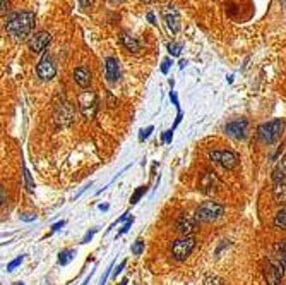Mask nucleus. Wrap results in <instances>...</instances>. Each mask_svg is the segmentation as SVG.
Here are the masks:
<instances>
[{
    "mask_svg": "<svg viewBox=\"0 0 286 285\" xmlns=\"http://www.w3.org/2000/svg\"><path fill=\"white\" fill-rule=\"evenodd\" d=\"M111 268H113V263H111L110 266H108V270H106V273H105V277L101 278V282H99V285H105L106 283V278H108V275L111 273Z\"/></svg>",
    "mask_w": 286,
    "mask_h": 285,
    "instance_id": "38",
    "label": "nucleus"
},
{
    "mask_svg": "<svg viewBox=\"0 0 286 285\" xmlns=\"http://www.w3.org/2000/svg\"><path fill=\"white\" fill-rule=\"evenodd\" d=\"M170 66H171V60L170 59H164L163 60V66H161V72H163V74H166L168 69H170Z\"/></svg>",
    "mask_w": 286,
    "mask_h": 285,
    "instance_id": "33",
    "label": "nucleus"
},
{
    "mask_svg": "<svg viewBox=\"0 0 286 285\" xmlns=\"http://www.w3.org/2000/svg\"><path fill=\"white\" fill-rule=\"evenodd\" d=\"M125 265H127V261H122V263H120V265L119 266H117V270H113V277H117V275H120V273H122V270L125 268Z\"/></svg>",
    "mask_w": 286,
    "mask_h": 285,
    "instance_id": "36",
    "label": "nucleus"
},
{
    "mask_svg": "<svg viewBox=\"0 0 286 285\" xmlns=\"http://www.w3.org/2000/svg\"><path fill=\"white\" fill-rule=\"evenodd\" d=\"M272 180L276 182H286V157L281 158V162L272 168Z\"/></svg>",
    "mask_w": 286,
    "mask_h": 285,
    "instance_id": "19",
    "label": "nucleus"
},
{
    "mask_svg": "<svg viewBox=\"0 0 286 285\" xmlns=\"http://www.w3.org/2000/svg\"><path fill=\"white\" fill-rule=\"evenodd\" d=\"M142 2H146V4H151V2H156V0H142Z\"/></svg>",
    "mask_w": 286,
    "mask_h": 285,
    "instance_id": "45",
    "label": "nucleus"
},
{
    "mask_svg": "<svg viewBox=\"0 0 286 285\" xmlns=\"http://www.w3.org/2000/svg\"><path fill=\"white\" fill-rule=\"evenodd\" d=\"M223 215H224V206L219 205L218 201H204L196 211V218L199 223L214 222V220L221 218Z\"/></svg>",
    "mask_w": 286,
    "mask_h": 285,
    "instance_id": "3",
    "label": "nucleus"
},
{
    "mask_svg": "<svg viewBox=\"0 0 286 285\" xmlns=\"http://www.w3.org/2000/svg\"><path fill=\"white\" fill-rule=\"evenodd\" d=\"M74 254H76V251H74V249H64V251H60V254H59V263L62 266L69 265V263L72 261Z\"/></svg>",
    "mask_w": 286,
    "mask_h": 285,
    "instance_id": "21",
    "label": "nucleus"
},
{
    "mask_svg": "<svg viewBox=\"0 0 286 285\" xmlns=\"http://www.w3.org/2000/svg\"><path fill=\"white\" fill-rule=\"evenodd\" d=\"M170 100H171V103H173V105H175L177 107V109H179V97H177V93L175 91H170ZM180 110V109H179Z\"/></svg>",
    "mask_w": 286,
    "mask_h": 285,
    "instance_id": "37",
    "label": "nucleus"
},
{
    "mask_svg": "<svg viewBox=\"0 0 286 285\" xmlns=\"http://www.w3.org/2000/svg\"><path fill=\"white\" fill-rule=\"evenodd\" d=\"M171 139H173V129H171V131H166V132H164V134H163V142L170 145Z\"/></svg>",
    "mask_w": 286,
    "mask_h": 285,
    "instance_id": "31",
    "label": "nucleus"
},
{
    "mask_svg": "<svg viewBox=\"0 0 286 285\" xmlns=\"http://www.w3.org/2000/svg\"><path fill=\"white\" fill-rule=\"evenodd\" d=\"M23 260H24V256H17L16 260H12V261L7 265V271H14V268H17V266H19L21 263H23Z\"/></svg>",
    "mask_w": 286,
    "mask_h": 285,
    "instance_id": "27",
    "label": "nucleus"
},
{
    "mask_svg": "<svg viewBox=\"0 0 286 285\" xmlns=\"http://www.w3.org/2000/svg\"><path fill=\"white\" fill-rule=\"evenodd\" d=\"M50 41H51V34L48 31H38L28 40V46L33 54H41V52L46 50Z\"/></svg>",
    "mask_w": 286,
    "mask_h": 285,
    "instance_id": "11",
    "label": "nucleus"
},
{
    "mask_svg": "<svg viewBox=\"0 0 286 285\" xmlns=\"http://www.w3.org/2000/svg\"><path fill=\"white\" fill-rule=\"evenodd\" d=\"M2 205H6V189L2 187Z\"/></svg>",
    "mask_w": 286,
    "mask_h": 285,
    "instance_id": "43",
    "label": "nucleus"
},
{
    "mask_svg": "<svg viewBox=\"0 0 286 285\" xmlns=\"http://www.w3.org/2000/svg\"><path fill=\"white\" fill-rule=\"evenodd\" d=\"M79 109L86 119H93L98 110V98L93 91H86L79 98Z\"/></svg>",
    "mask_w": 286,
    "mask_h": 285,
    "instance_id": "9",
    "label": "nucleus"
},
{
    "mask_svg": "<svg viewBox=\"0 0 286 285\" xmlns=\"http://www.w3.org/2000/svg\"><path fill=\"white\" fill-rule=\"evenodd\" d=\"M132 223H134V217H131L129 220H125V223L122 225V228H120V230H119V234H117V235H124L125 232H129V228L132 227Z\"/></svg>",
    "mask_w": 286,
    "mask_h": 285,
    "instance_id": "28",
    "label": "nucleus"
},
{
    "mask_svg": "<svg viewBox=\"0 0 286 285\" xmlns=\"http://www.w3.org/2000/svg\"><path fill=\"white\" fill-rule=\"evenodd\" d=\"M272 225H274L276 228H279V230H286V206H283L281 210H278Z\"/></svg>",
    "mask_w": 286,
    "mask_h": 285,
    "instance_id": "20",
    "label": "nucleus"
},
{
    "mask_svg": "<svg viewBox=\"0 0 286 285\" xmlns=\"http://www.w3.org/2000/svg\"><path fill=\"white\" fill-rule=\"evenodd\" d=\"M72 120H74V109H72V105L67 100L59 102L57 107H55V122H57L59 126L66 127V126H71Z\"/></svg>",
    "mask_w": 286,
    "mask_h": 285,
    "instance_id": "8",
    "label": "nucleus"
},
{
    "mask_svg": "<svg viewBox=\"0 0 286 285\" xmlns=\"http://www.w3.org/2000/svg\"><path fill=\"white\" fill-rule=\"evenodd\" d=\"M168 52H170L171 57H179L182 54V45L180 43H168Z\"/></svg>",
    "mask_w": 286,
    "mask_h": 285,
    "instance_id": "24",
    "label": "nucleus"
},
{
    "mask_svg": "<svg viewBox=\"0 0 286 285\" xmlns=\"http://www.w3.org/2000/svg\"><path fill=\"white\" fill-rule=\"evenodd\" d=\"M154 131V127L153 126H149V127H146V129H142L141 131V134H139V141H144V139H147V137L151 136V132Z\"/></svg>",
    "mask_w": 286,
    "mask_h": 285,
    "instance_id": "29",
    "label": "nucleus"
},
{
    "mask_svg": "<svg viewBox=\"0 0 286 285\" xmlns=\"http://www.w3.org/2000/svg\"><path fill=\"white\" fill-rule=\"evenodd\" d=\"M21 220H23V222H34V220H36V215L24 213V215H21Z\"/></svg>",
    "mask_w": 286,
    "mask_h": 285,
    "instance_id": "32",
    "label": "nucleus"
},
{
    "mask_svg": "<svg viewBox=\"0 0 286 285\" xmlns=\"http://www.w3.org/2000/svg\"><path fill=\"white\" fill-rule=\"evenodd\" d=\"M98 208H99V210H101V211H106L108 208H110V206H108V205H99V206H98Z\"/></svg>",
    "mask_w": 286,
    "mask_h": 285,
    "instance_id": "42",
    "label": "nucleus"
},
{
    "mask_svg": "<svg viewBox=\"0 0 286 285\" xmlns=\"http://www.w3.org/2000/svg\"><path fill=\"white\" fill-rule=\"evenodd\" d=\"M9 11H11V4H9V0H2V16H6Z\"/></svg>",
    "mask_w": 286,
    "mask_h": 285,
    "instance_id": "35",
    "label": "nucleus"
},
{
    "mask_svg": "<svg viewBox=\"0 0 286 285\" xmlns=\"http://www.w3.org/2000/svg\"><path fill=\"white\" fill-rule=\"evenodd\" d=\"M262 271H264V280H266L267 285H281V282H283L284 266L281 265V261L274 260V258L266 260V265H264Z\"/></svg>",
    "mask_w": 286,
    "mask_h": 285,
    "instance_id": "4",
    "label": "nucleus"
},
{
    "mask_svg": "<svg viewBox=\"0 0 286 285\" xmlns=\"http://www.w3.org/2000/svg\"><path fill=\"white\" fill-rule=\"evenodd\" d=\"M36 74L41 81H50L57 76V67L53 64V59L50 55H43L40 64L36 66Z\"/></svg>",
    "mask_w": 286,
    "mask_h": 285,
    "instance_id": "10",
    "label": "nucleus"
},
{
    "mask_svg": "<svg viewBox=\"0 0 286 285\" xmlns=\"http://www.w3.org/2000/svg\"><path fill=\"white\" fill-rule=\"evenodd\" d=\"M209 158L213 160V162L219 163L223 168H226V170H233V168L238 167V155L235 151H211L209 153Z\"/></svg>",
    "mask_w": 286,
    "mask_h": 285,
    "instance_id": "7",
    "label": "nucleus"
},
{
    "mask_svg": "<svg viewBox=\"0 0 286 285\" xmlns=\"http://www.w3.org/2000/svg\"><path fill=\"white\" fill-rule=\"evenodd\" d=\"M247 129H249V122H247L245 119H238V120H233V122H228L224 131H226L228 136L235 137V139H245Z\"/></svg>",
    "mask_w": 286,
    "mask_h": 285,
    "instance_id": "13",
    "label": "nucleus"
},
{
    "mask_svg": "<svg viewBox=\"0 0 286 285\" xmlns=\"http://www.w3.org/2000/svg\"><path fill=\"white\" fill-rule=\"evenodd\" d=\"M34 12L31 11H21V12H14L7 17L6 23V31L11 34V36L17 38V40H24L31 34L33 28H34Z\"/></svg>",
    "mask_w": 286,
    "mask_h": 285,
    "instance_id": "1",
    "label": "nucleus"
},
{
    "mask_svg": "<svg viewBox=\"0 0 286 285\" xmlns=\"http://www.w3.org/2000/svg\"><path fill=\"white\" fill-rule=\"evenodd\" d=\"M105 77L108 83H117L120 77V64L115 57H108L105 60Z\"/></svg>",
    "mask_w": 286,
    "mask_h": 285,
    "instance_id": "15",
    "label": "nucleus"
},
{
    "mask_svg": "<svg viewBox=\"0 0 286 285\" xmlns=\"http://www.w3.org/2000/svg\"><path fill=\"white\" fill-rule=\"evenodd\" d=\"M144 193H146V185H141V187H137L136 191H134L132 196H131V205H136V203L139 201L142 196H144Z\"/></svg>",
    "mask_w": 286,
    "mask_h": 285,
    "instance_id": "23",
    "label": "nucleus"
},
{
    "mask_svg": "<svg viewBox=\"0 0 286 285\" xmlns=\"http://www.w3.org/2000/svg\"><path fill=\"white\" fill-rule=\"evenodd\" d=\"M272 200L278 205H286V182H276L272 187Z\"/></svg>",
    "mask_w": 286,
    "mask_h": 285,
    "instance_id": "18",
    "label": "nucleus"
},
{
    "mask_svg": "<svg viewBox=\"0 0 286 285\" xmlns=\"http://www.w3.org/2000/svg\"><path fill=\"white\" fill-rule=\"evenodd\" d=\"M64 225H66V222H64V220H62V222H57L53 227H51V230H53V232H57V230H60V228H62Z\"/></svg>",
    "mask_w": 286,
    "mask_h": 285,
    "instance_id": "39",
    "label": "nucleus"
},
{
    "mask_svg": "<svg viewBox=\"0 0 286 285\" xmlns=\"http://www.w3.org/2000/svg\"><path fill=\"white\" fill-rule=\"evenodd\" d=\"M120 43L127 49L129 52H132V54H137V52L141 50V41L136 40L134 36H131V34L127 33H122L120 34Z\"/></svg>",
    "mask_w": 286,
    "mask_h": 285,
    "instance_id": "17",
    "label": "nucleus"
},
{
    "mask_svg": "<svg viewBox=\"0 0 286 285\" xmlns=\"http://www.w3.org/2000/svg\"><path fill=\"white\" fill-rule=\"evenodd\" d=\"M96 234V228H91V230L88 232V234L84 235V239H82V244H86V243H89L91 239H93V235Z\"/></svg>",
    "mask_w": 286,
    "mask_h": 285,
    "instance_id": "30",
    "label": "nucleus"
},
{
    "mask_svg": "<svg viewBox=\"0 0 286 285\" xmlns=\"http://www.w3.org/2000/svg\"><path fill=\"white\" fill-rule=\"evenodd\" d=\"M283 129H284L283 119H272L269 122L261 124V126L257 127V136L264 145H272V142H276L281 137Z\"/></svg>",
    "mask_w": 286,
    "mask_h": 285,
    "instance_id": "2",
    "label": "nucleus"
},
{
    "mask_svg": "<svg viewBox=\"0 0 286 285\" xmlns=\"http://www.w3.org/2000/svg\"><path fill=\"white\" fill-rule=\"evenodd\" d=\"M276 253L279 254V260L281 258H286V239L284 241H279L278 244H276Z\"/></svg>",
    "mask_w": 286,
    "mask_h": 285,
    "instance_id": "26",
    "label": "nucleus"
},
{
    "mask_svg": "<svg viewBox=\"0 0 286 285\" xmlns=\"http://www.w3.org/2000/svg\"><path fill=\"white\" fill-rule=\"evenodd\" d=\"M147 19H149V23H151V24H156V23H154V16H153V12H149V14H147Z\"/></svg>",
    "mask_w": 286,
    "mask_h": 285,
    "instance_id": "41",
    "label": "nucleus"
},
{
    "mask_svg": "<svg viewBox=\"0 0 286 285\" xmlns=\"http://www.w3.org/2000/svg\"><path fill=\"white\" fill-rule=\"evenodd\" d=\"M24 182H26V187H28V191L33 193L34 191V182H33V179H31V174H29V170L26 167H24Z\"/></svg>",
    "mask_w": 286,
    "mask_h": 285,
    "instance_id": "25",
    "label": "nucleus"
},
{
    "mask_svg": "<svg viewBox=\"0 0 286 285\" xmlns=\"http://www.w3.org/2000/svg\"><path fill=\"white\" fill-rule=\"evenodd\" d=\"M163 17H164V23H166L168 29H170L171 33L177 34L180 31V14H179V11H177L175 7L168 6L163 11Z\"/></svg>",
    "mask_w": 286,
    "mask_h": 285,
    "instance_id": "14",
    "label": "nucleus"
},
{
    "mask_svg": "<svg viewBox=\"0 0 286 285\" xmlns=\"http://www.w3.org/2000/svg\"><path fill=\"white\" fill-rule=\"evenodd\" d=\"M194 248H196V239L194 237H182V239H177L171 244V254L175 260L182 261L192 254Z\"/></svg>",
    "mask_w": 286,
    "mask_h": 285,
    "instance_id": "5",
    "label": "nucleus"
},
{
    "mask_svg": "<svg viewBox=\"0 0 286 285\" xmlns=\"http://www.w3.org/2000/svg\"><path fill=\"white\" fill-rule=\"evenodd\" d=\"M182 117H184V114H182V110H179V114H177V119H175V127L182 122Z\"/></svg>",
    "mask_w": 286,
    "mask_h": 285,
    "instance_id": "40",
    "label": "nucleus"
},
{
    "mask_svg": "<svg viewBox=\"0 0 286 285\" xmlns=\"http://www.w3.org/2000/svg\"><path fill=\"white\" fill-rule=\"evenodd\" d=\"M93 4H94V0H79V6L82 9H91L93 7Z\"/></svg>",
    "mask_w": 286,
    "mask_h": 285,
    "instance_id": "34",
    "label": "nucleus"
},
{
    "mask_svg": "<svg viewBox=\"0 0 286 285\" xmlns=\"http://www.w3.org/2000/svg\"><path fill=\"white\" fill-rule=\"evenodd\" d=\"M74 81H76V84L79 86V88H88L91 84V71L84 66L77 67L76 71H74Z\"/></svg>",
    "mask_w": 286,
    "mask_h": 285,
    "instance_id": "16",
    "label": "nucleus"
},
{
    "mask_svg": "<svg viewBox=\"0 0 286 285\" xmlns=\"http://www.w3.org/2000/svg\"><path fill=\"white\" fill-rule=\"evenodd\" d=\"M279 261H281V265H283V266H284V270H286V258H281Z\"/></svg>",
    "mask_w": 286,
    "mask_h": 285,
    "instance_id": "44",
    "label": "nucleus"
},
{
    "mask_svg": "<svg viewBox=\"0 0 286 285\" xmlns=\"http://www.w3.org/2000/svg\"><path fill=\"white\" fill-rule=\"evenodd\" d=\"M14 285H24V283H23V282H16Z\"/></svg>",
    "mask_w": 286,
    "mask_h": 285,
    "instance_id": "46",
    "label": "nucleus"
},
{
    "mask_svg": "<svg viewBox=\"0 0 286 285\" xmlns=\"http://www.w3.org/2000/svg\"><path fill=\"white\" fill-rule=\"evenodd\" d=\"M197 225H199L197 218L189 217V215H182V217L177 220V230L184 237H192L194 232L197 230Z\"/></svg>",
    "mask_w": 286,
    "mask_h": 285,
    "instance_id": "12",
    "label": "nucleus"
},
{
    "mask_svg": "<svg viewBox=\"0 0 286 285\" xmlns=\"http://www.w3.org/2000/svg\"><path fill=\"white\" fill-rule=\"evenodd\" d=\"M131 251L134 256H141L142 253H144V241H136V243L132 244V248H131Z\"/></svg>",
    "mask_w": 286,
    "mask_h": 285,
    "instance_id": "22",
    "label": "nucleus"
},
{
    "mask_svg": "<svg viewBox=\"0 0 286 285\" xmlns=\"http://www.w3.org/2000/svg\"><path fill=\"white\" fill-rule=\"evenodd\" d=\"M111 2H120V0H111Z\"/></svg>",
    "mask_w": 286,
    "mask_h": 285,
    "instance_id": "47",
    "label": "nucleus"
},
{
    "mask_svg": "<svg viewBox=\"0 0 286 285\" xmlns=\"http://www.w3.org/2000/svg\"><path fill=\"white\" fill-rule=\"evenodd\" d=\"M199 189L204 194H216L223 189V182L214 172H204L199 179Z\"/></svg>",
    "mask_w": 286,
    "mask_h": 285,
    "instance_id": "6",
    "label": "nucleus"
}]
</instances>
